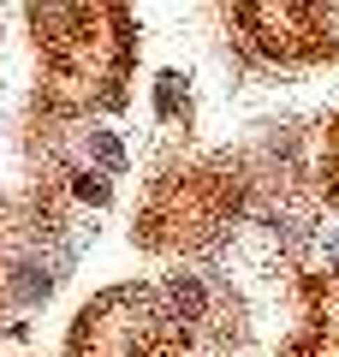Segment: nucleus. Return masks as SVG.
Here are the masks:
<instances>
[{"label":"nucleus","mask_w":339,"mask_h":357,"mask_svg":"<svg viewBox=\"0 0 339 357\" xmlns=\"http://www.w3.org/2000/svg\"><path fill=\"white\" fill-rule=\"evenodd\" d=\"M167 292H173V304H179V316H185V321L202 316V286L190 280V274H173V286H167Z\"/></svg>","instance_id":"nucleus-1"},{"label":"nucleus","mask_w":339,"mask_h":357,"mask_svg":"<svg viewBox=\"0 0 339 357\" xmlns=\"http://www.w3.org/2000/svg\"><path fill=\"white\" fill-rule=\"evenodd\" d=\"M89 149H96V161H101V167H113V173L126 167V149H119V143H113L107 131H89Z\"/></svg>","instance_id":"nucleus-2"},{"label":"nucleus","mask_w":339,"mask_h":357,"mask_svg":"<svg viewBox=\"0 0 339 357\" xmlns=\"http://www.w3.org/2000/svg\"><path fill=\"white\" fill-rule=\"evenodd\" d=\"M155 84H161V89H155V102H161V114H173V107H179V77H173V72H161Z\"/></svg>","instance_id":"nucleus-3"},{"label":"nucleus","mask_w":339,"mask_h":357,"mask_svg":"<svg viewBox=\"0 0 339 357\" xmlns=\"http://www.w3.org/2000/svg\"><path fill=\"white\" fill-rule=\"evenodd\" d=\"M77 197H84V203H107V185H101L96 173H77Z\"/></svg>","instance_id":"nucleus-4"}]
</instances>
